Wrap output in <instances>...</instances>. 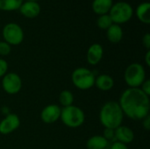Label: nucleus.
I'll use <instances>...</instances> for the list:
<instances>
[{
    "instance_id": "20",
    "label": "nucleus",
    "mask_w": 150,
    "mask_h": 149,
    "mask_svg": "<svg viewBox=\"0 0 150 149\" xmlns=\"http://www.w3.org/2000/svg\"><path fill=\"white\" fill-rule=\"evenodd\" d=\"M74 102V95L69 90H62L59 95V104L62 107H67L72 105Z\"/></svg>"
},
{
    "instance_id": "26",
    "label": "nucleus",
    "mask_w": 150,
    "mask_h": 149,
    "mask_svg": "<svg viewBox=\"0 0 150 149\" xmlns=\"http://www.w3.org/2000/svg\"><path fill=\"white\" fill-rule=\"evenodd\" d=\"M110 149H128V148H127V145L126 144H123L119 141H114L112 142Z\"/></svg>"
},
{
    "instance_id": "23",
    "label": "nucleus",
    "mask_w": 150,
    "mask_h": 149,
    "mask_svg": "<svg viewBox=\"0 0 150 149\" xmlns=\"http://www.w3.org/2000/svg\"><path fill=\"white\" fill-rule=\"evenodd\" d=\"M11 51V45H9L5 41H0V55L1 56H6L8 55Z\"/></svg>"
},
{
    "instance_id": "24",
    "label": "nucleus",
    "mask_w": 150,
    "mask_h": 149,
    "mask_svg": "<svg viewBox=\"0 0 150 149\" xmlns=\"http://www.w3.org/2000/svg\"><path fill=\"white\" fill-rule=\"evenodd\" d=\"M8 62L4 59L0 58V78H3V76H4L8 73Z\"/></svg>"
},
{
    "instance_id": "13",
    "label": "nucleus",
    "mask_w": 150,
    "mask_h": 149,
    "mask_svg": "<svg viewBox=\"0 0 150 149\" xmlns=\"http://www.w3.org/2000/svg\"><path fill=\"white\" fill-rule=\"evenodd\" d=\"M20 13L29 18H33L37 17L40 12V6L37 2L26 1L21 4L19 7Z\"/></svg>"
},
{
    "instance_id": "30",
    "label": "nucleus",
    "mask_w": 150,
    "mask_h": 149,
    "mask_svg": "<svg viewBox=\"0 0 150 149\" xmlns=\"http://www.w3.org/2000/svg\"><path fill=\"white\" fill-rule=\"evenodd\" d=\"M26 1H34V2H36L37 0H26Z\"/></svg>"
},
{
    "instance_id": "4",
    "label": "nucleus",
    "mask_w": 150,
    "mask_h": 149,
    "mask_svg": "<svg viewBox=\"0 0 150 149\" xmlns=\"http://www.w3.org/2000/svg\"><path fill=\"white\" fill-rule=\"evenodd\" d=\"M124 79L128 88H140L147 79L144 66L138 62L129 64L125 70Z\"/></svg>"
},
{
    "instance_id": "3",
    "label": "nucleus",
    "mask_w": 150,
    "mask_h": 149,
    "mask_svg": "<svg viewBox=\"0 0 150 149\" xmlns=\"http://www.w3.org/2000/svg\"><path fill=\"white\" fill-rule=\"evenodd\" d=\"M60 119L69 128H78L84 123L85 114L80 107L72 105L62 108Z\"/></svg>"
},
{
    "instance_id": "16",
    "label": "nucleus",
    "mask_w": 150,
    "mask_h": 149,
    "mask_svg": "<svg viewBox=\"0 0 150 149\" xmlns=\"http://www.w3.org/2000/svg\"><path fill=\"white\" fill-rule=\"evenodd\" d=\"M106 31L107 39L112 43H119L123 38V30L120 25L112 24Z\"/></svg>"
},
{
    "instance_id": "21",
    "label": "nucleus",
    "mask_w": 150,
    "mask_h": 149,
    "mask_svg": "<svg viewBox=\"0 0 150 149\" xmlns=\"http://www.w3.org/2000/svg\"><path fill=\"white\" fill-rule=\"evenodd\" d=\"M113 24L110 15L107 14H104V15H100L97 20V25L100 29L103 30H107Z\"/></svg>"
},
{
    "instance_id": "22",
    "label": "nucleus",
    "mask_w": 150,
    "mask_h": 149,
    "mask_svg": "<svg viewBox=\"0 0 150 149\" xmlns=\"http://www.w3.org/2000/svg\"><path fill=\"white\" fill-rule=\"evenodd\" d=\"M103 136L105 138V140L109 142V141H115V130L114 129H111V128H105L104 130V134Z\"/></svg>"
},
{
    "instance_id": "15",
    "label": "nucleus",
    "mask_w": 150,
    "mask_h": 149,
    "mask_svg": "<svg viewBox=\"0 0 150 149\" xmlns=\"http://www.w3.org/2000/svg\"><path fill=\"white\" fill-rule=\"evenodd\" d=\"M112 4V0H93L91 7L95 13L104 15L109 13Z\"/></svg>"
},
{
    "instance_id": "12",
    "label": "nucleus",
    "mask_w": 150,
    "mask_h": 149,
    "mask_svg": "<svg viewBox=\"0 0 150 149\" xmlns=\"http://www.w3.org/2000/svg\"><path fill=\"white\" fill-rule=\"evenodd\" d=\"M134 140V131L127 126L121 125L118 128L115 129V141L121 142L123 144H130Z\"/></svg>"
},
{
    "instance_id": "9",
    "label": "nucleus",
    "mask_w": 150,
    "mask_h": 149,
    "mask_svg": "<svg viewBox=\"0 0 150 149\" xmlns=\"http://www.w3.org/2000/svg\"><path fill=\"white\" fill-rule=\"evenodd\" d=\"M20 126V119L17 114L9 113L0 121V133L8 135L16 131Z\"/></svg>"
},
{
    "instance_id": "25",
    "label": "nucleus",
    "mask_w": 150,
    "mask_h": 149,
    "mask_svg": "<svg viewBox=\"0 0 150 149\" xmlns=\"http://www.w3.org/2000/svg\"><path fill=\"white\" fill-rule=\"evenodd\" d=\"M140 89L146 94V95H148L149 97L150 96V80L149 79H146L144 82H143V83L141 85V87H140Z\"/></svg>"
},
{
    "instance_id": "1",
    "label": "nucleus",
    "mask_w": 150,
    "mask_h": 149,
    "mask_svg": "<svg viewBox=\"0 0 150 149\" xmlns=\"http://www.w3.org/2000/svg\"><path fill=\"white\" fill-rule=\"evenodd\" d=\"M119 105L124 116L133 120H142L150 112L149 97L140 88H127L120 97Z\"/></svg>"
},
{
    "instance_id": "10",
    "label": "nucleus",
    "mask_w": 150,
    "mask_h": 149,
    "mask_svg": "<svg viewBox=\"0 0 150 149\" xmlns=\"http://www.w3.org/2000/svg\"><path fill=\"white\" fill-rule=\"evenodd\" d=\"M62 108L56 104H51L43 108L40 112V119L45 124H54L60 119Z\"/></svg>"
},
{
    "instance_id": "11",
    "label": "nucleus",
    "mask_w": 150,
    "mask_h": 149,
    "mask_svg": "<svg viewBox=\"0 0 150 149\" xmlns=\"http://www.w3.org/2000/svg\"><path fill=\"white\" fill-rule=\"evenodd\" d=\"M104 55V48L98 43H94L91 45L87 50L86 54V60L87 62L91 65L95 66L100 62Z\"/></svg>"
},
{
    "instance_id": "29",
    "label": "nucleus",
    "mask_w": 150,
    "mask_h": 149,
    "mask_svg": "<svg viewBox=\"0 0 150 149\" xmlns=\"http://www.w3.org/2000/svg\"><path fill=\"white\" fill-rule=\"evenodd\" d=\"M145 63L147 66H150V50H148L145 54Z\"/></svg>"
},
{
    "instance_id": "5",
    "label": "nucleus",
    "mask_w": 150,
    "mask_h": 149,
    "mask_svg": "<svg viewBox=\"0 0 150 149\" xmlns=\"http://www.w3.org/2000/svg\"><path fill=\"white\" fill-rule=\"evenodd\" d=\"M95 75L84 67L76 68L71 74V81L76 88L81 90L91 89L95 83Z\"/></svg>"
},
{
    "instance_id": "8",
    "label": "nucleus",
    "mask_w": 150,
    "mask_h": 149,
    "mask_svg": "<svg viewBox=\"0 0 150 149\" xmlns=\"http://www.w3.org/2000/svg\"><path fill=\"white\" fill-rule=\"evenodd\" d=\"M22 79L14 72H8L2 78V87L5 93L9 95H16L22 89Z\"/></svg>"
},
{
    "instance_id": "17",
    "label": "nucleus",
    "mask_w": 150,
    "mask_h": 149,
    "mask_svg": "<svg viewBox=\"0 0 150 149\" xmlns=\"http://www.w3.org/2000/svg\"><path fill=\"white\" fill-rule=\"evenodd\" d=\"M108 141L103 135H94L86 141L87 149H105L108 146Z\"/></svg>"
},
{
    "instance_id": "28",
    "label": "nucleus",
    "mask_w": 150,
    "mask_h": 149,
    "mask_svg": "<svg viewBox=\"0 0 150 149\" xmlns=\"http://www.w3.org/2000/svg\"><path fill=\"white\" fill-rule=\"evenodd\" d=\"M142 126L145 130L149 131L150 130V116L148 115L146 118L142 119Z\"/></svg>"
},
{
    "instance_id": "6",
    "label": "nucleus",
    "mask_w": 150,
    "mask_h": 149,
    "mask_svg": "<svg viewBox=\"0 0 150 149\" xmlns=\"http://www.w3.org/2000/svg\"><path fill=\"white\" fill-rule=\"evenodd\" d=\"M134 10L130 4L127 2H118L114 4H112L109 15L113 22V24H123L127 21H129L133 16Z\"/></svg>"
},
{
    "instance_id": "18",
    "label": "nucleus",
    "mask_w": 150,
    "mask_h": 149,
    "mask_svg": "<svg viewBox=\"0 0 150 149\" xmlns=\"http://www.w3.org/2000/svg\"><path fill=\"white\" fill-rule=\"evenodd\" d=\"M150 4L149 2H143L140 4L136 9V15L140 21L144 24L150 23Z\"/></svg>"
},
{
    "instance_id": "7",
    "label": "nucleus",
    "mask_w": 150,
    "mask_h": 149,
    "mask_svg": "<svg viewBox=\"0 0 150 149\" xmlns=\"http://www.w3.org/2000/svg\"><path fill=\"white\" fill-rule=\"evenodd\" d=\"M3 37L9 45L17 46L24 40V31L19 25L8 23L3 28Z\"/></svg>"
},
{
    "instance_id": "2",
    "label": "nucleus",
    "mask_w": 150,
    "mask_h": 149,
    "mask_svg": "<svg viewBox=\"0 0 150 149\" xmlns=\"http://www.w3.org/2000/svg\"><path fill=\"white\" fill-rule=\"evenodd\" d=\"M123 112L118 102L108 101L103 105L99 112V121L105 128L116 129L122 125Z\"/></svg>"
},
{
    "instance_id": "27",
    "label": "nucleus",
    "mask_w": 150,
    "mask_h": 149,
    "mask_svg": "<svg viewBox=\"0 0 150 149\" xmlns=\"http://www.w3.org/2000/svg\"><path fill=\"white\" fill-rule=\"evenodd\" d=\"M142 43L144 45V47L147 48V50L150 49V34L149 32H147L143 38H142Z\"/></svg>"
},
{
    "instance_id": "14",
    "label": "nucleus",
    "mask_w": 150,
    "mask_h": 149,
    "mask_svg": "<svg viewBox=\"0 0 150 149\" xmlns=\"http://www.w3.org/2000/svg\"><path fill=\"white\" fill-rule=\"evenodd\" d=\"M94 85L101 91H109L114 86V79L107 74H101L96 76Z\"/></svg>"
},
{
    "instance_id": "19",
    "label": "nucleus",
    "mask_w": 150,
    "mask_h": 149,
    "mask_svg": "<svg viewBox=\"0 0 150 149\" xmlns=\"http://www.w3.org/2000/svg\"><path fill=\"white\" fill-rule=\"evenodd\" d=\"M23 0H0V10L11 11L19 9Z\"/></svg>"
}]
</instances>
